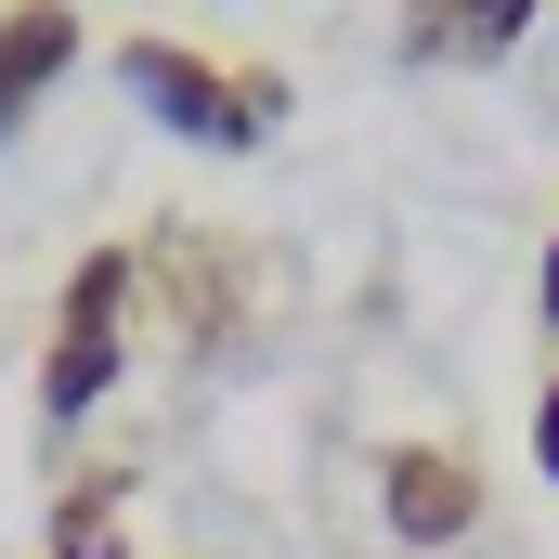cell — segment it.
Listing matches in <instances>:
<instances>
[{
  "mask_svg": "<svg viewBox=\"0 0 559 559\" xmlns=\"http://www.w3.org/2000/svg\"><path fill=\"white\" fill-rule=\"evenodd\" d=\"M534 468L559 481V365H547V391H534Z\"/></svg>",
  "mask_w": 559,
  "mask_h": 559,
  "instance_id": "52a82bcc",
  "label": "cell"
},
{
  "mask_svg": "<svg viewBox=\"0 0 559 559\" xmlns=\"http://www.w3.org/2000/svg\"><path fill=\"white\" fill-rule=\"evenodd\" d=\"M404 66H508L534 39V0H404Z\"/></svg>",
  "mask_w": 559,
  "mask_h": 559,
  "instance_id": "5b68a950",
  "label": "cell"
},
{
  "mask_svg": "<svg viewBox=\"0 0 559 559\" xmlns=\"http://www.w3.org/2000/svg\"><path fill=\"white\" fill-rule=\"evenodd\" d=\"M131 286H143V248H79L52 338H39V429L105 417V391L131 378Z\"/></svg>",
  "mask_w": 559,
  "mask_h": 559,
  "instance_id": "7a4b0ae2",
  "label": "cell"
},
{
  "mask_svg": "<svg viewBox=\"0 0 559 559\" xmlns=\"http://www.w3.org/2000/svg\"><path fill=\"white\" fill-rule=\"evenodd\" d=\"M534 299H547V338H559V235H547V274H534Z\"/></svg>",
  "mask_w": 559,
  "mask_h": 559,
  "instance_id": "ba28073f",
  "label": "cell"
},
{
  "mask_svg": "<svg viewBox=\"0 0 559 559\" xmlns=\"http://www.w3.org/2000/svg\"><path fill=\"white\" fill-rule=\"evenodd\" d=\"M79 52H92L79 0H0V156H13V143H26V118L79 79Z\"/></svg>",
  "mask_w": 559,
  "mask_h": 559,
  "instance_id": "277c9868",
  "label": "cell"
},
{
  "mask_svg": "<svg viewBox=\"0 0 559 559\" xmlns=\"http://www.w3.org/2000/svg\"><path fill=\"white\" fill-rule=\"evenodd\" d=\"M118 92H131L143 118L169 143H209V156H261L286 131V66H222V52H195V39H169V26H131L118 39Z\"/></svg>",
  "mask_w": 559,
  "mask_h": 559,
  "instance_id": "6da1fadb",
  "label": "cell"
},
{
  "mask_svg": "<svg viewBox=\"0 0 559 559\" xmlns=\"http://www.w3.org/2000/svg\"><path fill=\"white\" fill-rule=\"evenodd\" d=\"M131 495H143V468H131V455L79 468V481L39 508V547H52V559H131Z\"/></svg>",
  "mask_w": 559,
  "mask_h": 559,
  "instance_id": "8992f818",
  "label": "cell"
},
{
  "mask_svg": "<svg viewBox=\"0 0 559 559\" xmlns=\"http://www.w3.org/2000/svg\"><path fill=\"white\" fill-rule=\"evenodd\" d=\"M481 455L468 442H429V429H404V442H378V534L391 547H468L481 534Z\"/></svg>",
  "mask_w": 559,
  "mask_h": 559,
  "instance_id": "3957f363",
  "label": "cell"
}]
</instances>
